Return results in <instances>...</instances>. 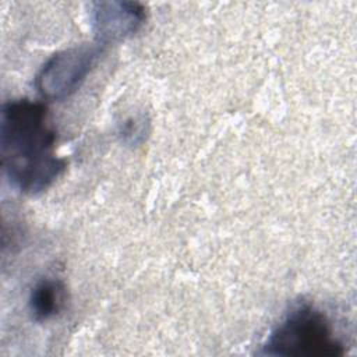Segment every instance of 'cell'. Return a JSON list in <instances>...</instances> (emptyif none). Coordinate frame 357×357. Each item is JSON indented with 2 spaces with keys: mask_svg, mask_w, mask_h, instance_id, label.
Listing matches in <instances>:
<instances>
[{
  "mask_svg": "<svg viewBox=\"0 0 357 357\" xmlns=\"http://www.w3.org/2000/svg\"><path fill=\"white\" fill-rule=\"evenodd\" d=\"M0 156L8 181L24 194H40L61 176L66 160L56 153V132L43 103L29 99L4 103Z\"/></svg>",
  "mask_w": 357,
  "mask_h": 357,
  "instance_id": "1",
  "label": "cell"
},
{
  "mask_svg": "<svg viewBox=\"0 0 357 357\" xmlns=\"http://www.w3.org/2000/svg\"><path fill=\"white\" fill-rule=\"evenodd\" d=\"M262 353L283 357H335L344 354V346L329 318L315 307L303 304L287 312L273 328Z\"/></svg>",
  "mask_w": 357,
  "mask_h": 357,
  "instance_id": "2",
  "label": "cell"
},
{
  "mask_svg": "<svg viewBox=\"0 0 357 357\" xmlns=\"http://www.w3.org/2000/svg\"><path fill=\"white\" fill-rule=\"evenodd\" d=\"M102 49L98 45H82L53 54L36 77L38 92L52 100L73 95L96 64Z\"/></svg>",
  "mask_w": 357,
  "mask_h": 357,
  "instance_id": "3",
  "label": "cell"
},
{
  "mask_svg": "<svg viewBox=\"0 0 357 357\" xmlns=\"http://www.w3.org/2000/svg\"><path fill=\"white\" fill-rule=\"evenodd\" d=\"M98 43L107 45L135 35L145 22V8L134 1H98L91 11Z\"/></svg>",
  "mask_w": 357,
  "mask_h": 357,
  "instance_id": "4",
  "label": "cell"
},
{
  "mask_svg": "<svg viewBox=\"0 0 357 357\" xmlns=\"http://www.w3.org/2000/svg\"><path fill=\"white\" fill-rule=\"evenodd\" d=\"M66 301L64 284L53 278L39 280L29 296V310L35 321L42 322L56 317Z\"/></svg>",
  "mask_w": 357,
  "mask_h": 357,
  "instance_id": "5",
  "label": "cell"
},
{
  "mask_svg": "<svg viewBox=\"0 0 357 357\" xmlns=\"http://www.w3.org/2000/svg\"><path fill=\"white\" fill-rule=\"evenodd\" d=\"M144 134V121H138L137 119H128L123 128H121V135L124 137L126 141L137 142L138 137H142Z\"/></svg>",
  "mask_w": 357,
  "mask_h": 357,
  "instance_id": "6",
  "label": "cell"
}]
</instances>
